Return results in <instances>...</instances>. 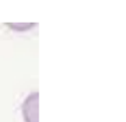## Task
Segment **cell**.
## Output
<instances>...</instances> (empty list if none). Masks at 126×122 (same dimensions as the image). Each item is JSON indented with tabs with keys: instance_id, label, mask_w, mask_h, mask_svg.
I'll return each instance as SVG.
<instances>
[{
	"instance_id": "obj_1",
	"label": "cell",
	"mask_w": 126,
	"mask_h": 122,
	"mask_svg": "<svg viewBox=\"0 0 126 122\" xmlns=\"http://www.w3.org/2000/svg\"><path fill=\"white\" fill-rule=\"evenodd\" d=\"M22 112L25 122H38V96L37 92L29 95L23 103Z\"/></svg>"
}]
</instances>
